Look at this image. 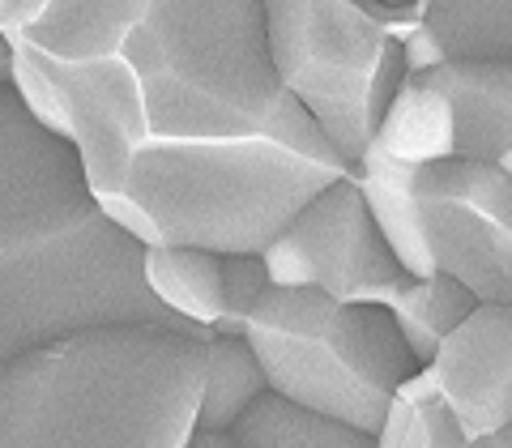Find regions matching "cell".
<instances>
[{
	"instance_id": "1",
	"label": "cell",
	"mask_w": 512,
	"mask_h": 448,
	"mask_svg": "<svg viewBox=\"0 0 512 448\" xmlns=\"http://www.w3.org/2000/svg\"><path fill=\"white\" fill-rule=\"evenodd\" d=\"M103 325H154L210 342L141 286V244L94 205L69 141L0 90V363Z\"/></svg>"
},
{
	"instance_id": "23",
	"label": "cell",
	"mask_w": 512,
	"mask_h": 448,
	"mask_svg": "<svg viewBox=\"0 0 512 448\" xmlns=\"http://www.w3.org/2000/svg\"><path fill=\"white\" fill-rule=\"evenodd\" d=\"M188 448H231V440L227 436H201V431H197V436L188 440Z\"/></svg>"
},
{
	"instance_id": "18",
	"label": "cell",
	"mask_w": 512,
	"mask_h": 448,
	"mask_svg": "<svg viewBox=\"0 0 512 448\" xmlns=\"http://www.w3.org/2000/svg\"><path fill=\"white\" fill-rule=\"evenodd\" d=\"M265 393V376L256 367L244 338H210L201 359V397H197V431L227 436L235 419Z\"/></svg>"
},
{
	"instance_id": "15",
	"label": "cell",
	"mask_w": 512,
	"mask_h": 448,
	"mask_svg": "<svg viewBox=\"0 0 512 448\" xmlns=\"http://www.w3.org/2000/svg\"><path fill=\"white\" fill-rule=\"evenodd\" d=\"M141 286L167 316L192 329H214L218 320V256L197 248H141Z\"/></svg>"
},
{
	"instance_id": "16",
	"label": "cell",
	"mask_w": 512,
	"mask_h": 448,
	"mask_svg": "<svg viewBox=\"0 0 512 448\" xmlns=\"http://www.w3.org/2000/svg\"><path fill=\"white\" fill-rule=\"evenodd\" d=\"M231 448H376V436L303 410L278 393H261L227 431Z\"/></svg>"
},
{
	"instance_id": "22",
	"label": "cell",
	"mask_w": 512,
	"mask_h": 448,
	"mask_svg": "<svg viewBox=\"0 0 512 448\" xmlns=\"http://www.w3.org/2000/svg\"><path fill=\"white\" fill-rule=\"evenodd\" d=\"M43 0H0V39L18 35L22 26H30L39 18Z\"/></svg>"
},
{
	"instance_id": "7",
	"label": "cell",
	"mask_w": 512,
	"mask_h": 448,
	"mask_svg": "<svg viewBox=\"0 0 512 448\" xmlns=\"http://www.w3.org/2000/svg\"><path fill=\"white\" fill-rule=\"evenodd\" d=\"M431 269L474 303L512 308V175L487 163H431L414 175Z\"/></svg>"
},
{
	"instance_id": "4",
	"label": "cell",
	"mask_w": 512,
	"mask_h": 448,
	"mask_svg": "<svg viewBox=\"0 0 512 448\" xmlns=\"http://www.w3.org/2000/svg\"><path fill=\"white\" fill-rule=\"evenodd\" d=\"M346 175L342 158L282 141H146L103 218L141 248L261 256L316 192Z\"/></svg>"
},
{
	"instance_id": "8",
	"label": "cell",
	"mask_w": 512,
	"mask_h": 448,
	"mask_svg": "<svg viewBox=\"0 0 512 448\" xmlns=\"http://www.w3.org/2000/svg\"><path fill=\"white\" fill-rule=\"evenodd\" d=\"M265 278L278 291H320L333 303L389 308L410 282L372 227L350 175L303 205L286 231L261 252Z\"/></svg>"
},
{
	"instance_id": "10",
	"label": "cell",
	"mask_w": 512,
	"mask_h": 448,
	"mask_svg": "<svg viewBox=\"0 0 512 448\" xmlns=\"http://www.w3.org/2000/svg\"><path fill=\"white\" fill-rule=\"evenodd\" d=\"M453 116V158L508 167L512 158V64H440L423 73Z\"/></svg>"
},
{
	"instance_id": "24",
	"label": "cell",
	"mask_w": 512,
	"mask_h": 448,
	"mask_svg": "<svg viewBox=\"0 0 512 448\" xmlns=\"http://www.w3.org/2000/svg\"><path fill=\"white\" fill-rule=\"evenodd\" d=\"M9 64H13V56H9V43L0 39V90L9 86Z\"/></svg>"
},
{
	"instance_id": "12",
	"label": "cell",
	"mask_w": 512,
	"mask_h": 448,
	"mask_svg": "<svg viewBox=\"0 0 512 448\" xmlns=\"http://www.w3.org/2000/svg\"><path fill=\"white\" fill-rule=\"evenodd\" d=\"M414 175H419V167H402L393 158H384L376 146H367L355 171H350V184H355L372 227L380 231L384 248L393 252V261L410 278H431L436 269H431V256L423 244V222H419V205H414Z\"/></svg>"
},
{
	"instance_id": "11",
	"label": "cell",
	"mask_w": 512,
	"mask_h": 448,
	"mask_svg": "<svg viewBox=\"0 0 512 448\" xmlns=\"http://www.w3.org/2000/svg\"><path fill=\"white\" fill-rule=\"evenodd\" d=\"M137 13L141 0H43L39 18L5 43H18L26 52L60 64L99 60L120 52Z\"/></svg>"
},
{
	"instance_id": "17",
	"label": "cell",
	"mask_w": 512,
	"mask_h": 448,
	"mask_svg": "<svg viewBox=\"0 0 512 448\" xmlns=\"http://www.w3.org/2000/svg\"><path fill=\"white\" fill-rule=\"evenodd\" d=\"M478 303L461 291L457 282H448L444 274H431V278H410L402 291L389 299V320L397 329V338L406 342L414 367L431 363V355L440 350V342L453 333L461 320H466Z\"/></svg>"
},
{
	"instance_id": "5",
	"label": "cell",
	"mask_w": 512,
	"mask_h": 448,
	"mask_svg": "<svg viewBox=\"0 0 512 448\" xmlns=\"http://www.w3.org/2000/svg\"><path fill=\"white\" fill-rule=\"evenodd\" d=\"M265 389L376 436L397 389L419 372L384 308L333 303L320 291H269L244 325Z\"/></svg>"
},
{
	"instance_id": "21",
	"label": "cell",
	"mask_w": 512,
	"mask_h": 448,
	"mask_svg": "<svg viewBox=\"0 0 512 448\" xmlns=\"http://www.w3.org/2000/svg\"><path fill=\"white\" fill-rule=\"evenodd\" d=\"M363 9V18L380 26L389 39H406L414 26L423 22V0H414V5H380V0H355Z\"/></svg>"
},
{
	"instance_id": "6",
	"label": "cell",
	"mask_w": 512,
	"mask_h": 448,
	"mask_svg": "<svg viewBox=\"0 0 512 448\" xmlns=\"http://www.w3.org/2000/svg\"><path fill=\"white\" fill-rule=\"evenodd\" d=\"M278 86L355 171L402 86V52L355 0H261Z\"/></svg>"
},
{
	"instance_id": "20",
	"label": "cell",
	"mask_w": 512,
	"mask_h": 448,
	"mask_svg": "<svg viewBox=\"0 0 512 448\" xmlns=\"http://www.w3.org/2000/svg\"><path fill=\"white\" fill-rule=\"evenodd\" d=\"M269 291L261 256H218V320L210 338H244L256 299Z\"/></svg>"
},
{
	"instance_id": "13",
	"label": "cell",
	"mask_w": 512,
	"mask_h": 448,
	"mask_svg": "<svg viewBox=\"0 0 512 448\" xmlns=\"http://www.w3.org/2000/svg\"><path fill=\"white\" fill-rule=\"evenodd\" d=\"M372 146L402 167H431L453 158V116L427 77H402L376 124Z\"/></svg>"
},
{
	"instance_id": "9",
	"label": "cell",
	"mask_w": 512,
	"mask_h": 448,
	"mask_svg": "<svg viewBox=\"0 0 512 448\" xmlns=\"http://www.w3.org/2000/svg\"><path fill=\"white\" fill-rule=\"evenodd\" d=\"M466 440L512 427V308H478L419 372Z\"/></svg>"
},
{
	"instance_id": "19",
	"label": "cell",
	"mask_w": 512,
	"mask_h": 448,
	"mask_svg": "<svg viewBox=\"0 0 512 448\" xmlns=\"http://www.w3.org/2000/svg\"><path fill=\"white\" fill-rule=\"evenodd\" d=\"M376 448H512V427L483 440H466L444 414V406L431 397L427 380L414 372L397 389L389 414H384L376 431Z\"/></svg>"
},
{
	"instance_id": "3",
	"label": "cell",
	"mask_w": 512,
	"mask_h": 448,
	"mask_svg": "<svg viewBox=\"0 0 512 448\" xmlns=\"http://www.w3.org/2000/svg\"><path fill=\"white\" fill-rule=\"evenodd\" d=\"M120 56L137 82L146 141H282L333 154L278 86L261 0H141Z\"/></svg>"
},
{
	"instance_id": "2",
	"label": "cell",
	"mask_w": 512,
	"mask_h": 448,
	"mask_svg": "<svg viewBox=\"0 0 512 448\" xmlns=\"http://www.w3.org/2000/svg\"><path fill=\"white\" fill-rule=\"evenodd\" d=\"M205 346L103 325L0 363V448H188Z\"/></svg>"
},
{
	"instance_id": "14",
	"label": "cell",
	"mask_w": 512,
	"mask_h": 448,
	"mask_svg": "<svg viewBox=\"0 0 512 448\" xmlns=\"http://www.w3.org/2000/svg\"><path fill=\"white\" fill-rule=\"evenodd\" d=\"M423 30L444 64H512L508 0H423Z\"/></svg>"
}]
</instances>
